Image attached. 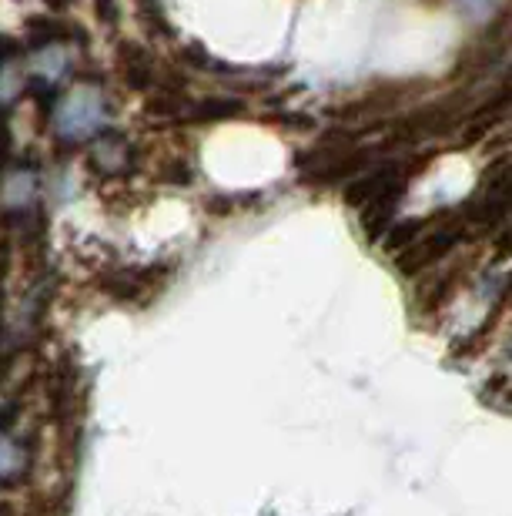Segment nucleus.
<instances>
[{
  "mask_svg": "<svg viewBox=\"0 0 512 516\" xmlns=\"http://www.w3.org/2000/svg\"><path fill=\"white\" fill-rule=\"evenodd\" d=\"M104 121H108V104H104V94L91 84H81L54 104V135L67 145L98 135L104 131Z\"/></svg>",
  "mask_w": 512,
  "mask_h": 516,
  "instance_id": "f257e3e1",
  "label": "nucleus"
},
{
  "mask_svg": "<svg viewBox=\"0 0 512 516\" xmlns=\"http://www.w3.org/2000/svg\"><path fill=\"white\" fill-rule=\"evenodd\" d=\"M395 178H399V168L395 165H385L379 171H369V175H359L349 188H345V202L352 208H369L375 202H382V198H399L405 181H395Z\"/></svg>",
  "mask_w": 512,
  "mask_h": 516,
  "instance_id": "f03ea898",
  "label": "nucleus"
},
{
  "mask_svg": "<svg viewBox=\"0 0 512 516\" xmlns=\"http://www.w3.org/2000/svg\"><path fill=\"white\" fill-rule=\"evenodd\" d=\"M459 242V228H439V232L425 235V242H419L415 248H405L402 258H399V272L402 275H415L425 265L439 262L442 255L452 252V245Z\"/></svg>",
  "mask_w": 512,
  "mask_h": 516,
  "instance_id": "7ed1b4c3",
  "label": "nucleus"
},
{
  "mask_svg": "<svg viewBox=\"0 0 512 516\" xmlns=\"http://www.w3.org/2000/svg\"><path fill=\"white\" fill-rule=\"evenodd\" d=\"M128 145L118 138V135H104L101 141H94V151H91V165L101 171V175H121L128 168Z\"/></svg>",
  "mask_w": 512,
  "mask_h": 516,
  "instance_id": "20e7f679",
  "label": "nucleus"
},
{
  "mask_svg": "<svg viewBox=\"0 0 512 516\" xmlns=\"http://www.w3.org/2000/svg\"><path fill=\"white\" fill-rule=\"evenodd\" d=\"M27 473V449L0 433V490H11Z\"/></svg>",
  "mask_w": 512,
  "mask_h": 516,
  "instance_id": "39448f33",
  "label": "nucleus"
},
{
  "mask_svg": "<svg viewBox=\"0 0 512 516\" xmlns=\"http://www.w3.org/2000/svg\"><path fill=\"white\" fill-rule=\"evenodd\" d=\"M512 208V171L506 178H499L496 185H492V191L486 195V202L476 205V222L479 225H492L499 222L502 215H506Z\"/></svg>",
  "mask_w": 512,
  "mask_h": 516,
  "instance_id": "423d86ee",
  "label": "nucleus"
},
{
  "mask_svg": "<svg viewBox=\"0 0 512 516\" xmlns=\"http://www.w3.org/2000/svg\"><path fill=\"white\" fill-rule=\"evenodd\" d=\"M121 57H124V78H128L131 88H148V84L154 81V68H151L148 54H144L141 47L128 44L121 51Z\"/></svg>",
  "mask_w": 512,
  "mask_h": 516,
  "instance_id": "0eeeda50",
  "label": "nucleus"
},
{
  "mask_svg": "<svg viewBox=\"0 0 512 516\" xmlns=\"http://www.w3.org/2000/svg\"><path fill=\"white\" fill-rule=\"evenodd\" d=\"M241 111V101H201L198 108H191V118L198 121H218V118H228V114H238Z\"/></svg>",
  "mask_w": 512,
  "mask_h": 516,
  "instance_id": "6e6552de",
  "label": "nucleus"
},
{
  "mask_svg": "<svg viewBox=\"0 0 512 516\" xmlns=\"http://www.w3.org/2000/svg\"><path fill=\"white\" fill-rule=\"evenodd\" d=\"M415 228H422V222H402V225H392L389 228V238H385V248H389V252H405V245L412 242L415 235Z\"/></svg>",
  "mask_w": 512,
  "mask_h": 516,
  "instance_id": "1a4fd4ad",
  "label": "nucleus"
},
{
  "mask_svg": "<svg viewBox=\"0 0 512 516\" xmlns=\"http://www.w3.org/2000/svg\"><path fill=\"white\" fill-rule=\"evenodd\" d=\"M17 416H21V406H17V403H4V406H0V433H7V429L14 426Z\"/></svg>",
  "mask_w": 512,
  "mask_h": 516,
  "instance_id": "9d476101",
  "label": "nucleus"
},
{
  "mask_svg": "<svg viewBox=\"0 0 512 516\" xmlns=\"http://www.w3.org/2000/svg\"><path fill=\"white\" fill-rule=\"evenodd\" d=\"M492 4H496V0H459V7L466 14H486Z\"/></svg>",
  "mask_w": 512,
  "mask_h": 516,
  "instance_id": "9b49d317",
  "label": "nucleus"
},
{
  "mask_svg": "<svg viewBox=\"0 0 512 516\" xmlns=\"http://www.w3.org/2000/svg\"><path fill=\"white\" fill-rule=\"evenodd\" d=\"M98 14H104V21H114V0H98Z\"/></svg>",
  "mask_w": 512,
  "mask_h": 516,
  "instance_id": "f8f14e48",
  "label": "nucleus"
},
{
  "mask_svg": "<svg viewBox=\"0 0 512 516\" xmlns=\"http://www.w3.org/2000/svg\"><path fill=\"white\" fill-rule=\"evenodd\" d=\"M499 255H512V228L499 238Z\"/></svg>",
  "mask_w": 512,
  "mask_h": 516,
  "instance_id": "ddd939ff",
  "label": "nucleus"
},
{
  "mask_svg": "<svg viewBox=\"0 0 512 516\" xmlns=\"http://www.w3.org/2000/svg\"><path fill=\"white\" fill-rule=\"evenodd\" d=\"M51 4H54V7H67L71 0H51Z\"/></svg>",
  "mask_w": 512,
  "mask_h": 516,
  "instance_id": "4468645a",
  "label": "nucleus"
},
{
  "mask_svg": "<svg viewBox=\"0 0 512 516\" xmlns=\"http://www.w3.org/2000/svg\"><path fill=\"white\" fill-rule=\"evenodd\" d=\"M0 516H11V510H7V506H4V503H0Z\"/></svg>",
  "mask_w": 512,
  "mask_h": 516,
  "instance_id": "2eb2a0df",
  "label": "nucleus"
}]
</instances>
